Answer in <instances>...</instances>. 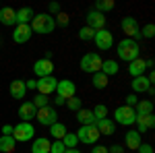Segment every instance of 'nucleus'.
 <instances>
[{"label": "nucleus", "instance_id": "nucleus-1", "mask_svg": "<svg viewBox=\"0 0 155 153\" xmlns=\"http://www.w3.org/2000/svg\"><path fill=\"white\" fill-rule=\"evenodd\" d=\"M116 54H118V58L122 62H132V60H137L141 56V50H139V44L134 42V39H128V37H124V39H120L118 44H116Z\"/></svg>", "mask_w": 155, "mask_h": 153}, {"label": "nucleus", "instance_id": "nucleus-2", "mask_svg": "<svg viewBox=\"0 0 155 153\" xmlns=\"http://www.w3.org/2000/svg\"><path fill=\"white\" fill-rule=\"evenodd\" d=\"M31 31L33 33H39V35H48V33H52L54 31V27H56V23H54V17H50L48 12H39V15H35L33 19H31Z\"/></svg>", "mask_w": 155, "mask_h": 153}, {"label": "nucleus", "instance_id": "nucleus-3", "mask_svg": "<svg viewBox=\"0 0 155 153\" xmlns=\"http://www.w3.org/2000/svg\"><path fill=\"white\" fill-rule=\"evenodd\" d=\"M12 139L17 143H27L35 139V128L31 122H19L17 126H12Z\"/></svg>", "mask_w": 155, "mask_h": 153}, {"label": "nucleus", "instance_id": "nucleus-4", "mask_svg": "<svg viewBox=\"0 0 155 153\" xmlns=\"http://www.w3.org/2000/svg\"><path fill=\"white\" fill-rule=\"evenodd\" d=\"M101 56L97 54V52H87L81 62H79V66H81V71L83 72H91V75H95V72L101 71Z\"/></svg>", "mask_w": 155, "mask_h": 153}, {"label": "nucleus", "instance_id": "nucleus-5", "mask_svg": "<svg viewBox=\"0 0 155 153\" xmlns=\"http://www.w3.org/2000/svg\"><path fill=\"white\" fill-rule=\"evenodd\" d=\"M114 122L122 124V126H132L137 122V112L130 106H120L114 110Z\"/></svg>", "mask_w": 155, "mask_h": 153}, {"label": "nucleus", "instance_id": "nucleus-6", "mask_svg": "<svg viewBox=\"0 0 155 153\" xmlns=\"http://www.w3.org/2000/svg\"><path fill=\"white\" fill-rule=\"evenodd\" d=\"M120 27H122V31L126 33V37L128 39H143L141 37V25H139V21L134 19V17H124L122 19V23H120Z\"/></svg>", "mask_w": 155, "mask_h": 153}, {"label": "nucleus", "instance_id": "nucleus-7", "mask_svg": "<svg viewBox=\"0 0 155 153\" xmlns=\"http://www.w3.org/2000/svg\"><path fill=\"white\" fill-rule=\"evenodd\" d=\"M35 120L41 124V126H52L54 122H58V112L54 106H46V108H39L35 114Z\"/></svg>", "mask_w": 155, "mask_h": 153}, {"label": "nucleus", "instance_id": "nucleus-8", "mask_svg": "<svg viewBox=\"0 0 155 153\" xmlns=\"http://www.w3.org/2000/svg\"><path fill=\"white\" fill-rule=\"evenodd\" d=\"M74 135H77L79 143H85V145H95L97 139L101 137V135L97 132V128L93 126V124H89V126H81V128L74 132Z\"/></svg>", "mask_w": 155, "mask_h": 153}, {"label": "nucleus", "instance_id": "nucleus-9", "mask_svg": "<svg viewBox=\"0 0 155 153\" xmlns=\"http://www.w3.org/2000/svg\"><path fill=\"white\" fill-rule=\"evenodd\" d=\"M87 27L89 29H93V31H101V29H106V23H107V17L106 15H101V12H97V11H91L87 12Z\"/></svg>", "mask_w": 155, "mask_h": 153}, {"label": "nucleus", "instance_id": "nucleus-10", "mask_svg": "<svg viewBox=\"0 0 155 153\" xmlns=\"http://www.w3.org/2000/svg\"><path fill=\"white\" fill-rule=\"evenodd\" d=\"M56 95L62 97L64 101L71 99V97H74V95H77V87H74V83H72L71 79H62V81H58V85H56Z\"/></svg>", "mask_w": 155, "mask_h": 153}, {"label": "nucleus", "instance_id": "nucleus-11", "mask_svg": "<svg viewBox=\"0 0 155 153\" xmlns=\"http://www.w3.org/2000/svg\"><path fill=\"white\" fill-rule=\"evenodd\" d=\"M93 42H95L97 50H110V48L114 46V35H112V31H107V29H101V31H95V35H93Z\"/></svg>", "mask_w": 155, "mask_h": 153}, {"label": "nucleus", "instance_id": "nucleus-12", "mask_svg": "<svg viewBox=\"0 0 155 153\" xmlns=\"http://www.w3.org/2000/svg\"><path fill=\"white\" fill-rule=\"evenodd\" d=\"M56 85H58V79L56 77H41V79H37V91L41 95H48L50 97V93H54L56 91Z\"/></svg>", "mask_w": 155, "mask_h": 153}, {"label": "nucleus", "instance_id": "nucleus-13", "mask_svg": "<svg viewBox=\"0 0 155 153\" xmlns=\"http://www.w3.org/2000/svg\"><path fill=\"white\" fill-rule=\"evenodd\" d=\"M33 35L31 27L29 25H15V31H12V42L15 44H27Z\"/></svg>", "mask_w": 155, "mask_h": 153}, {"label": "nucleus", "instance_id": "nucleus-14", "mask_svg": "<svg viewBox=\"0 0 155 153\" xmlns=\"http://www.w3.org/2000/svg\"><path fill=\"white\" fill-rule=\"evenodd\" d=\"M33 72H35L39 79H41V77H50V75L54 72V62H52V60H46V58L35 60V64H33Z\"/></svg>", "mask_w": 155, "mask_h": 153}, {"label": "nucleus", "instance_id": "nucleus-15", "mask_svg": "<svg viewBox=\"0 0 155 153\" xmlns=\"http://www.w3.org/2000/svg\"><path fill=\"white\" fill-rule=\"evenodd\" d=\"M93 126L97 128L99 135H106V137H112V135L116 132V122H114V120H110V118L95 120V122H93Z\"/></svg>", "mask_w": 155, "mask_h": 153}, {"label": "nucleus", "instance_id": "nucleus-16", "mask_svg": "<svg viewBox=\"0 0 155 153\" xmlns=\"http://www.w3.org/2000/svg\"><path fill=\"white\" fill-rule=\"evenodd\" d=\"M37 114V108L31 104V101H25L19 106V118H21V122H31Z\"/></svg>", "mask_w": 155, "mask_h": 153}, {"label": "nucleus", "instance_id": "nucleus-17", "mask_svg": "<svg viewBox=\"0 0 155 153\" xmlns=\"http://www.w3.org/2000/svg\"><path fill=\"white\" fill-rule=\"evenodd\" d=\"M145 71H147V62H145V58H139L137 60H132V62H128V75H130L132 79L134 77H143Z\"/></svg>", "mask_w": 155, "mask_h": 153}, {"label": "nucleus", "instance_id": "nucleus-18", "mask_svg": "<svg viewBox=\"0 0 155 153\" xmlns=\"http://www.w3.org/2000/svg\"><path fill=\"white\" fill-rule=\"evenodd\" d=\"M124 143H126V149L137 151L139 145L143 143V139H141V135H139L137 130H126V132H124Z\"/></svg>", "mask_w": 155, "mask_h": 153}, {"label": "nucleus", "instance_id": "nucleus-19", "mask_svg": "<svg viewBox=\"0 0 155 153\" xmlns=\"http://www.w3.org/2000/svg\"><path fill=\"white\" fill-rule=\"evenodd\" d=\"M137 132L141 135V132H147V130H151L155 126V116L153 114H149V116H137Z\"/></svg>", "mask_w": 155, "mask_h": 153}, {"label": "nucleus", "instance_id": "nucleus-20", "mask_svg": "<svg viewBox=\"0 0 155 153\" xmlns=\"http://www.w3.org/2000/svg\"><path fill=\"white\" fill-rule=\"evenodd\" d=\"M0 23L11 27V25H17V11L11 8V6H2L0 8Z\"/></svg>", "mask_w": 155, "mask_h": 153}, {"label": "nucleus", "instance_id": "nucleus-21", "mask_svg": "<svg viewBox=\"0 0 155 153\" xmlns=\"http://www.w3.org/2000/svg\"><path fill=\"white\" fill-rule=\"evenodd\" d=\"M130 87H132V93L137 95V93H147V89L151 87V83L147 81V77H134L130 83Z\"/></svg>", "mask_w": 155, "mask_h": 153}, {"label": "nucleus", "instance_id": "nucleus-22", "mask_svg": "<svg viewBox=\"0 0 155 153\" xmlns=\"http://www.w3.org/2000/svg\"><path fill=\"white\" fill-rule=\"evenodd\" d=\"M33 17H35L33 8H31V6H23V8L17 11V25H29Z\"/></svg>", "mask_w": 155, "mask_h": 153}, {"label": "nucleus", "instance_id": "nucleus-23", "mask_svg": "<svg viewBox=\"0 0 155 153\" xmlns=\"http://www.w3.org/2000/svg\"><path fill=\"white\" fill-rule=\"evenodd\" d=\"M31 153H50V139L48 137H37L31 143Z\"/></svg>", "mask_w": 155, "mask_h": 153}, {"label": "nucleus", "instance_id": "nucleus-24", "mask_svg": "<svg viewBox=\"0 0 155 153\" xmlns=\"http://www.w3.org/2000/svg\"><path fill=\"white\" fill-rule=\"evenodd\" d=\"M118 71H120L118 60H112V58H110V60H104V62H101V71H99V72H104L107 79H110V77L118 75Z\"/></svg>", "mask_w": 155, "mask_h": 153}, {"label": "nucleus", "instance_id": "nucleus-25", "mask_svg": "<svg viewBox=\"0 0 155 153\" xmlns=\"http://www.w3.org/2000/svg\"><path fill=\"white\" fill-rule=\"evenodd\" d=\"M25 95H27V87H25V81H21V79L12 81V83H11V97H15V99H23Z\"/></svg>", "mask_w": 155, "mask_h": 153}, {"label": "nucleus", "instance_id": "nucleus-26", "mask_svg": "<svg viewBox=\"0 0 155 153\" xmlns=\"http://www.w3.org/2000/svg\"><path fill=\"white\" fill-rule=\"evenodd\" d=\"M134 112H137V116H149V114H153V101L151 99H139L137 106H134Z\"/></svg>", "mask_w": 155, "mask_h": 153}, {"label": "nucleus", "instance_id": "nucleus-27", "mask_svg": "<svg viewBox=\"0 0 155 153\" xmlns=\"http://www.w3.org/2000/svg\"><path fill=\"white\" fill-rule=\"evenodd\" d=\"M15 147H17V141L12 139V135H11V137H6V135L0 137V151H2V153H12V151H15Z\"/></svg>", "mask_w": 155, "mask_h": 153}, {"label": "nucleus", "instance_id": "nucleus-28", "mask_svg": "<svg viewBox=\"0 0 155 153\" xmlns=\"http://www.w3.org/2000/svg\"><path fill=\"white\" fill-rule=\"evenodd\" d=\"M77 120L81 122V126H89V124L95 122V118H93V114H91V110H85V108H81V110L77 112Z\"/></svg>", "mask_w": 155, "mask_h": 153}, {"label": "nucleus", "instance_id": "nucleus-29", "mask_svg": "<svg viewBox=\"0 0 155 153\" xmlns=\"http://www.w3.org/2000/svg\"><path fill=\"white\" fill-rule=\"evenodd\" d=\"M66 132H68V130H66V126H64L62 122H54V124L50 126V135H52L56 141H62V137H64Z\"/></svg>", "mask_w": 155, "mask_h": 153}, {"label": "nucleus", "instance_id": "nucleus-30", "mask_svg": "<svg viewBox=\"0 0 155 153\" xmlns=\"http://www.w3.org/2000/svg\"><path fill=\"white\" fill-rule=\"evenodd\" d=\"M107 81H110V79H107L104 72H95V75H91V83H93L95 89H106Z\"/></svg>", "mask_w": 155, "mask_h": 153}, {"label": "nucleus", "instance_id": "nucleus-31", "mask_svg": "<svg viewBox=\"0 0 155 153\" xmlns=\"http://www.w3.org/2000/svg\"><path fill=\"white\" fill-rule=\"evenodd\" d=\"M112 8H114V0H99V2L93 4V11L101 12V15H106V12L112 11Z\"/></svg>", "mask_w": 155, "mask_h": 153}, {"label": "nucleus", "instance_id": "nucleus-32", "mask_svg": "<svg viewBox=\"0 0 155 153\" xmlns=\"http://www.w3.org/2000/svg\"><path fill=\"white\" fill-rule=\"evenodd\" d=\"M62 143H64V147H66V149H77L79 139H77V135H74V132H66V135L62 137Z\"/></svg>", "mask_w": 155, "mask_h": 153}, {"label": "nucleus", "instance_id": "nucleus-33", "mask_svg": "<svg viewBox=\"0 0 155 153\" xmlns=\"http://www.w3.org/2000/svg\"><path fill=\"white\" fill-rule=\"evenodd\" d=\"M91 114H93L95 120H104V118H107V108L104 106V104H97V106L91 110Z\"/></svg>", "mask_w": 155, "mask_h": 153}, {"label": "nucleus", "instance_id": "nucleus-34", "mask_svg": "<svg viewBox=\"0 0 155 153\" xmlns=\"http://www.w3.org/2000/svg\"><path fill=\"white\" fill-rule=\"evenodd\" d=\"M93 35H95V31H93V29H89L87 25L79 29V39H81V42H91Z\"/></svg>", "mask_w": 155, "mask_h": 153}, {"label": "nucleus", "instance_id": "nucleus-35", "mask_svg": "<svg viewBox=\"0 0 155 153\" xmlns=\"http://www.w3.org/2000/svg\"><path fill=\"white\" fill-rule=\"evenodd\" d=\"M64 106L68 108L71 112H79V110L83 108V101H81L77 95H74V97H71V99H66V104H64Z\"/></svg>", "mask_w": 155, "mask_h": 153}, {"label": "nucleus", "instance_id": "nucleus-36", "mask_svg": "<svg viewBox=\"0 0 155 153\" xmlns=\"http://www.w3.org/2000/svg\"><path fill=\"white\" fill-rule=\"evenodd\" d=\"M33 106L39 110V108H46V106H50V97L48 95H41V93H37L35 97H33V101H31Z\"/></svg>", "mask_w": 155, "mask_h": 153}, {"label": "nucleus", "instance_id": "nucleus-37", "mask_svg": "<svg viewBox=\"0 0 155 153\" xmlns=\"http://www.w3.org/2000/svg\"><path fill=\"white\" fill-rule=\"evenodd\" d=\"M153 35H155V25H153V23H147L143 29H141V37H145V39H151Z\"/></svg>", "mask_w": 155, "mask_h": 153}, {"label": "nucleus", "instance_id": "nucleus-38", "mask_svg": "<svg viewBox=\"0 0 155 153\" xmlns=\"http://www.w3.org/2000/svg\"><path fill=\"white\" fill-rule=\"evenodd\" d=\"M54 23L60 25V27H66V25L71 23V17H68L66 12H62V11H60L58 15H56V19H54Z\"/></svg>", "mask_w": 155, "mask_h": 153}, {"label": "nucleus", "instance_id": "nucleus-39", "mask_svg": "<svg viewBox=\"0 0 155 153\" xmlns=\"http://www.w3.org/2000/svg\"><path fill=\"white\" fill-rule=\"evenodd\" d=\"M64 151H66V147H64V143H62V141L50 143V153H64Z\"/></svg>", "mask_w": 155, "mask_h": 153}, {"label": "nucleus", "instance_id": "nucleus-40", "mask_svg": "<svg viewBox=\"0 0 155 153\" xmlns=\"http://www.w3.org/2000/svg\"><path fill=\"white\" fill-rule=\"evenodd\" d=\"M60 11H62V8H60L58 2H50V4H48V15H50V17H56Z\"/></svg>", "mask_w": 155, "mask_h": 153}, {"label": "nucleus", "instance_id": "nucleus-41", "mask_svg": "<svg viewBox=\"0 0 155 153\" xmlns=\"http://www.w3.org/2000/svg\"><path fill=\"white\" fill-rule=\"evenodd\" d=\"M137 153H153V147H151L149 143H141L139 149H137Z\"/></svg>", "mask_w": 155, "mask_h": 153}, {"label": "nucleus", "instance_id": "nucleus-42", "mask_svg": "<svg viewBox=\"0 0 155 153\" xmlns=\"http://www.w3.org/2000/svg\"><path fill=\"white\" fill-rule=\"evenodd\" d=\"M137 101H139V97L134 93H130V95H126V106H130V108H134L137 106Z\"/></svg>", "mask_w": 155, "mask_h": 153}, {"label": "nucleus", "instance_id": "nucleus-43", "mask_svg": "<svg viewBox=\"0 0 155 153\" xmlns=\"http://www.w3.org/2000/svg\"><path fill=\"white\" fill-rule=\"evenodd\" d=\"M107 153H124V147L122 145H112V147H107Z\"/></svg>", "mask_w": 155, "mask_h": 153}, {"label": "nucleus", "instance_id": "nucleus-44", "mask_svg": "<svg viewBox=\"0 0 155 153\" xmlns=\"http://www.w3.org/2000/svg\"><path fill=\"white\" fill-rule=\"evenodd\" d=\"M91 153H107V147L106 145H93Z\"/></svg>", "mask_w": 155, "mask_h": 153}, {"label": "nucleus", "instance_id": "nucleus-45", "mask_svg": "<svg viewBox=\"0 0 155 153\" xmlns=\"http://www.w3.org/2000/svg\"><path fill=\"white\" fill-rule=\"evenodd\" d=\"M2 135H6V137H11V135H12V126H11V124H4V126H2Z\"/></svg>", "mask_w": 155, "mask_h": 153}, {"label": "nucleus", "instance_id": "nucleus-46", "mask_svg": "<svg viewBox=\"0 0 155 153\" xmlns=\"http://www.w3.org/2000/svg\"><path fill=\"white\" fill-rule=\"evenodd\" d=\"M25 87H27V89H37V81L29 79V81H25Z\"/></svg>", "mask_w": 155, "mask_h": 153}, {"label": "nucleus", "instance_id": "nucleus-47", "mask_svg": "<svg viewBox=\"0 0 155 153\" xmlns=\"http://www.w3.org/2000/svg\"><path fill=\"white\" fill-rule=\"evenodd\" d=\"M52 101H54V106H64V104H66V101H64L62 97H58V95H56V97H54Z\"/></svg>", "mask_w": 155, "mask_h": 153}, {"label": "nucleus", "instance_id": "nucleus-48", "mask_svg": "<svg viewBox=\"0 0 155 153\" xmlns=\"http://www.w3.org/2000/svg\"><path fill=\"white\" fill-rule=\"evenodd\" d=\"M147 93L151 95V97H153V95H155V89H153V85H151V87H149V89H147Z\"/></svg>", "mask_w": 155, "mask_h": 153}, {"label": "nucleus", "instance_id": "nucleus-49", "mask_svg": "<svg viewBox=\"0 0 155 153\" xmlns=\"http://www.w3.org/2000/svg\"><path fill=\"white\" fill-rule=\"evenodd\" d=\"M64 153H81V151H79V149H66Z\"/></svg>", "mask_w": 155, "mask_h": 153}, {"label": "nucleus", "instance_id": "nucleus-50", "mask_svg": "<svg viewBox=\"0 0 155 153\" xmlns=\"http://www.w3.org/2000/svg\"><path fill=\"white\" fill-rule=\"evenodd\" d=\"M0 8H2V6H0Z\"/></svg>", "mask_w": 155, "mask_h": 153}]
</instances>
